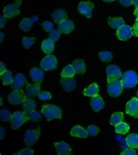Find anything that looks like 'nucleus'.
Listing matches in <instances>:
<instances>
[{
    "mask_svg": "<svg viewBox=\"0 0 138 155\" xmlns=\"http://www.w3.org/2000/svg\"><path fill=\"white\" fill-rule=\"evenodd\" d=\"M98 93H99V86L95 82L92 83L88 88L83 90V95L86 97H89L97 96Z\"/></svg>",
    "mask_w": 138,
    "mask_h": 155,
    "instance_id": "obj_25",
    "label": "nucleus"
},
{
    "mask_svg": "<svg viewBox=\"0 0 138 155\" xmlns=\"http://www.w3.org/2000/svg\"><path fill=\"white\" fill-rule=\"evenodd\" d=\"M42 26H43L44 30H45L46 32H48V33H50L51 31L53 30V24L51 21H48V20L45 21V22L42 24Z\"/></svg>",
    "mask_w": 138,
    "mask_h": 155,
    "instance_id": "obj_39",
    "label": "nucleus"
},
{
    "mask_svg": "<svg viewBox=\"0 0 138 155\" xmlns=\"http://www.w3.org/2000/svg\"><path fill=\"white\" fill-rule=\"evenodd\" d=\"M1 80L3 82V84L5 86L11 85L13 82V77H12V73L10 70H6L4 74H1Z\"/></svg>",
    "mask_w": 138,
    "mask_h": 155,
    "instance_id": "obj_29",
    "label": "nucleus"
},
{
    "mask_svg": "<svg viewBox=\"0 0 138 155\" xmlns=\"http://www.w3.org/2000/svg\"><path fill=\"white\" fill-rule=\"evenodd\" d=\"M5 71H6V69H5V67L4 62H0V74H4Z\"/></svg>",
    "mask_w": 138,
    "mask_h": 155,
    "instance_id": "obj_46",
    "label": "nucleus"
},
{
    "mask_svg": "<svg viewBox=\"0 0 138 155\" xmlns=\"http://www.w3.org/2000/svg\"><path fill=\"white\" fill-rule=\"evenodd\" d=\"M59 37H60V33H59V30H56V29H53L48 34V38L53 42H56L57 41H59Z\"/></svg>",
    "mask_w": 138,
    "mask_h": 155,
    "instance_id": "obj_37",
    "label": "nucleus"
},
{
    "mask_svg": "<svg viewBox=\"0 0 138 155\" xmlns=\"http://www.w3.org/2000/svg\"><path fill=\"white\" fill-rule=\"evenodd\" d=\"M76 73L73 65H67L63 68L61 71V77L62 78H72L74 76V74Z\"/></svg>",
    "mask_w": 138,
    "mask_h": 155,
    "instance_id": "obj_28",
    "label": "nucleus"
},
{
    "mask_svg": "<svg viewBox=\"0 0 138 155\" xmlns=\"http://www.w3.org/2000/svg\"><path fill=\"white\" fill-rule=\"evenodd\" d=\"M33 150L32 149H30L29 147H27V148H24V149H22L21 151H19L17 154L18 155H23V154H26V155H33Z\"/></svg>",
    "mask_w": 138,
    "mask_h": 155,
    "instance_id": "obj_42",
    "label": "nucleus"
},
{
    "mask_svg": "<svg viewBox=\"0 0 138 155\" xmlns=\"http://www.w3.org/2000/svg\"><path fill=\"white\" fill-rule=\"evenodd\" d=\"M108 24L111 28L116 29L124 25V20L122 17H110L108 18Z\"/></svg>",
    "mask_w": 138,
    "mask_h": 155,
    "instance_id": "obj_23",
    "label": "nucleus"
},
{
    "mask_svg": "<svg viewBox=\"0 0 138 155\" xmlns=\"http://www.w3.org/2000/svg\"><path fill=\"white\" fill-rule=\"evenodd\" d=\"M2 105H3V99L1 98V106H2Z\"/></svg>",
    "mask_w": 138,
    "mask_h": 155,
    "instance_id": "obj_52",
    "label": "nucleus"
},
{
    "mask_svg": "<svg viewBox=\"0 0 138 155\" xmlns=\"http://www.w3.org/2000/svg\"><path fill=\"white\" fill-rule=\"evenodd\" d=\"M0 34H1V41H3V39H4V33H1Z\"/></svg>",
    "mask_w": 138,
    "mask_h": 155,
    "instance_id": "obj_51",
    "label": "nucleus"
},
{
    "mask_svg": "<svg viewBox=\"0 0 138 155\" xmlns=\"http://www.w3.org/2000/svg\"><path fill=\"white\" fill-rule=\"evenodd\" d=\"M36 107H37L36 102L33 99H31V98H26L22 103V108H23L24 111H25L28 114H30L31 112L34 111Z\"/></svg>",
    "mask_w": 138,
    "mask_h": 155,
    "instance_id": "obj_22",
    "label": "nucleus"
},
{
    "mask_svg": "<svg viewBox=\"0 0 138 155\" xmlns=\"http://www.w3.org/2000/svg\"><path fill=\"white\" fill-rule=\"evenodd\" d=\"M6 18L4 16V15H2V16L0 17V21H1V23H0V26L1 27H4L5 25V23H6V19H5Z\"/></svg>",
    "mask_w": 138,
    "mask_h": 155,
    "instance_id": "obj_45",
    "label": "nucleus"
},
{
    "mask_svg": "<svg viewBox=\"0 0 138 155\" xmlns=\"http://www.w3.org/2000/svg\"><path fill=\"white\" fill-rule=\"evenodd\" d=\"M133 34H134L133 27H131L128 25L124 24L122 26H120L119 28H117V30H116V37L120 41H128L133 36Z\"/></svg>",
    "mask_w": 138,
    "mask_h": 155,
    "instance_id": "obj_8",
    "label": "nucleus"
},
{
    "mask_svg": "<svg viewBox=\"0 0 138 155\" xmlns=\"http://www.w3.org/2000/svg\"><path fill=\"white\" fill-rule=\"evenodd\" d=\"M30 77L31 79L36 82H41L44 79V72L43 69L40 68H33L30 70Z\"/></svg>",
    "mask_w": 138,
    "mask_h": 155,
    "instance_id": "obj_20",
    "label": "nucleus"
},
{
    "mask_svg": "<svg viewBox=\"0 0 138 155\" xmlns=\"http://www.w3.org/2000/svg\"><path fill=\"white\" fill-rule=\"evenodd\" d=\"M123 118H124V116H123L122 112H114L111 116V118H110V124L115 126L118 124L122 122Z\"/></svg>",
    "mask_w": 138,
    "mask_h": 155,
    "instance_id": "obj_32",
    "label": "nucleus"
},
{
    "mask_svg": "<svg viewBox=\"0 0 138 155\" xmlns=\"http://www.w3.org/2000/svg\"><path fill=\"white\" fill-rule=\"evenodd\" d=\"M102 1H104L106 3H110V2H114L115 0H102Z\"/></svg>",
    "mask_w": 138,
    "mask_h": 155,
    "instance_id": "obj_50",
    "label": "nucleus"
},
{
    "mask_svg": "<svg viewBox=\"0 0 138 155\" xmlns=\"http://www.w3.org/2000/svg\"><path fill=\"white\" fill-rule=\"evenodd\" d=\"M30 120L29 119V114L26 113L25 111H16L11 114V117L10 118V124L12 129L16 130L18 129L24 123Z\"/></svg>",
    "mask_w": 138,
    "mask_h": 155,
    "instance_id": "obj_2",
    "label": "nucleus"
},
{
    "mask_svg": "<svg viewBox=\"0 0 138 155\" xmlns=\"http://www.w3.org/2000/svg\"><path fill=\"white\" fill-rule=\"evenodd\" d=\"M72 65H73L76 74H84L86 72V64L83 60H80V59L74 60Z\"/></svg>",
    "mask_w": 138,
    "mask_h": 155,
    "instance_id": "obj_26",
    "label": "nucleus"
},
{
    "mask_svg": "<svg viewBox=\"0 0 138 155\" xmlns=\"http://www.w3.org/2000/svg\"><path fill=\"white\" fill-rule=\"evenodd\" d=\"M104 105H105V103H104L103 98L99 95L93 97L90 100V106L94 111H96V112L101 111L104 108Z\"/></svg>",
    "mask_w": 138,
    "mask_h": 155,
    "instance_id": "obj_15",
    "label": "nucleus"
},
{
    "mask_svg": "<svg viewBox=\"0 0 138 155\" xmlns=\"http://www.w3.org/2000/svg\"><path fill=\"white\" fill-rule=\"evenodd\" d=\"M7 99H8V102L10 104H11L13 105H18V104H22L26 99V97L24 95V91H22L21 90H18L11 91L8 95Z\"/></svg>",
    "mask_w": 138,
    "mask_h": 155,
    "instance_id": "obj_10",
    "label": "nucleus"
},
{
    "mask_svg": "<svg viewBox=\"0 0 138 155\" xmlns=\"http://www.w3.org/2000/svg\"><path fill=\"white\" fill-rule=\"evenodd\" d=\"M33 20L29 18H23L20 23H19V28H21L22 31L24 32H27L29 30H31V28L33 27Z\"/></svg>",
    "mask_w": 138,
    "mask_h": 155,
    "instance_id": "obj_30",
    "label": "nucleus"
},
{
    "mask_svg": "<svg viewBox=\"0 0 138 155\" xmlns=\"http://www.w3.org/2000/svg\"><path fill=\"white\" fill-rule=\"evenodd\" d=\"M134 14H135V16L136 17V18H138V7H136V8L135 12H134Z\"/></svg>",
    "mask_w": 138,
    "mask_h": 155,
    "instance_id": "obj_49",
    "label": "nucleus"
},
{
    "mask_svg": "<svg viewBox=\"0 0 138 155\" xmlns=\"http://www.w3.org/2000/svg\"><path fill=\"white\" fill-rule=\"evenodd\" d=\"M0 131H1V135H0V139H4L5 138V129L3 127L0 128Z\"/></svg>",
    "mask_w": 138,
    "mask_h": 155,
    "instance_id": "obj_47",
    "label": "nucleus"
},
{
    "mask_svg": "<svg viewBox=\"0 0 138 155\" xmlns=\"http://www.w3.org/2000/svg\"><path fill=\"white\" fill-rule=\"evenodd\" d=\"M119 2L123 7H129L132 5V0H119Z\"/></svg>",
    "mask_w": 138,
    "mask_h": 155,
    "instance_id": "obj_43",
    "label": "nucleus"
},
{
    "mask_svg": "<svg viewBox=\"0 0 138 155\" xmlns=\"http://www.w3.org/2000/svg\"><path fill=\"white\" fill-rule=\"evenodd\" d=\"M60 84L62 89L67 92L73 90L77 86V82L74 78H61Z\"/></svg>",
    "mask_w": 138,
    "mask_h": 155,
    "instance_id": "obj_18",
    "label": "nucleus"
},
{
    "mask_svg": "<svg viewBox=\"0 0 138 155\" xmlns=\"http://www.w3.org/2000/svg\"><path fill=\"white\" fill-rule=\"evenodd\" d=\"M41 112L43 116L47 118V121L53 119H60L62 117V110L59 107L53 104H46L42 107Z\"/></svg>",
    "mask_w": 138,
    "mask_h": 155,
    "instance_id": "obj_1",
    "label": "nucleus"
},
{
    "mask_svg": "<svg viewBox=\"0 0 138 155\" xmlns=\"http://www.w3.org/2000/svg\"><path fill=\"white\" fill-rule=\"evenodd\" d=\"M136 95H137V97H138V90L136 91Z\"/></svg>",
    "mask_w": 138,
    "mask_h": 155,
    "instance_id": "obj_53",
    "label": "nucleus"
},
{
    "mask_svg": "<svg viewBox=\"0 0 138 155\" xmlns=\"http://www.w3.org/2000/svg\"><path fill=\"white\" fill-rule=\"evenodd\" d=\"M40 93V82H34L29 83L26 85V88L24 90V95L26 98H33L39 96Z\"/></svg>",
    "mask_w": 138,
    "mask_h": 155,
    "instance_id": "obj_12",
    "label": "nucleus"
},
{
    "mask_svg": "<svg viewBox=\"0 0 138 155\" xmlns=\"http://www.w3.org/2000/svg\"><path fill=\"white\" fill-rule=\"evenodd\" d=\"M74 24H73V22L71 20V19H69V18H66L64 19L62 22H60L59 24V33H64V34H68V33H72L73 31V29H74Z\"/></svg>",
    "mask_w": 138,
    "mask_h": 155,
    "instance_id": "obj_14",
    "label": "nucleus"
},
{
    "mask_svg": "<svg viewBox=\"0 0 138 155\" xmlns=\"http://www.w3.org/2000/svg\"><path fill=\"white\" fill-rule=\"evenodd\" d=\"M34 43H35V38H32V37H24V38H23V40H22L23 47L26 49L30 48Z\"/></svg>",
    "mask_w": 138,
    "mask_h": 155,
    "instance_id": "obj_34",
    "label": "nucleus"
},
{
    "mask_svg": "<svg viewBox=\"0 0 138 155\" xmlns=\"http://www.w3.org/2000/svg\"><path fill=\"white\" fill-rule=\"evenodd\" d=\"M54 147L56 148L57 153L59 155H68L72 154V149L68 144L64 141L56 142L54 143Z\"/></svg>",
    "mask_w": 138,
    "mask_h": 155,
    "instance_id": "obj_16",
    "label": "nucleus"
},
{
    "mask_svg": "<svg viewBox=\"0 0 138 155\" xmlns=\"http://www.w3.org/2000/svg\"><path fill=\"white\" fill-rule=\"evenodd\" d=\"M122 155H136V151L135 150V148H132V147H128L126 148L124 151H122Z\"/></svg>",
    "mask_w": 138,
    "mask_h": 155,
    "instance_id": "obj_41",
    "label": "nucleus"
},
{
    "mask_svg": "<svg viewBox=\"0 0 138 155\" xmlns=\"http://www.w3.org/2000/svg\"><path fill=\"white\" fill-rule=\"evenodd\" d=\"M87 130H88V134H89L90 136H93V137L97 136L98 134H99V132H100L99 127L96 126V125H94V124L88 126V129Z\"/></svg>",
    "mask_w": 138,
    "mask_h": 155,
    "instance_id": "obj_38",
    "label": "nucleus"
},
{
    "mask_svg": "<svg viewBox=\"0 0 138 155\" xmlns=\"http://www.w3.org/2000/svg\"><path fill=\"white\" fill-rule=\"evenodd\" d=\"M41 49L47 54H52L54 50V42L50 39L44 40L41 43Z\"/></svg>",
    "mask_w": 138,
    "mask_h": 155,
    "instance_id": "obj_24",
    "label": "nucleus"
},
{
    "mask_svg": "<svg viewBox=\"0 0 138 155\" xmlns=\"http://www.w3.org/2000/svg\"><path fill=\"white\" fill-rule=\"evenodd\" d=\"M106 75H107L108 82L114 80H119L122 76V70L118 66L109 65L106 68Z\"/></svg>",
    "mask_w": 138,
    "mask_h": 155,
    "instance_id": "obj_6",
    "label": "nucleus"
},
{
    "mask_svg": "<svg viewBox=\"0 0 138 155\" xmlns=\"http://www.w3.org/2000/svg\"><path fill=\"white\" fill-rule=\"evenodd\" d=\"M129 131H130V125L127 123L121 122L117 125H115V132L118 134L124 135V134L128 133Z\"/></svg>",
    "mask_w": 138,
    "mask_h": 155,
    "instance_id": "obj_31",
    "label": "nucleus"
},
{
    "mask_svg": "<svg viewBox=\"0 0 138 155\" xmlns=\"http://www.w3.org/2000/svg\"><path fill=\"white\" fill-rule=\"evenodd\" d=\"M132 5L138 7V0H132Z\"/></svg>",
    "mask_w": 138,
    "mask_h": 155,
    "instance_id": "obj_48",
    "label": "nucleus"
},
{
    "mask_svg": "<svg viewBox=\"0 0 138 155\" xmlns=\"http://www.w3.org/2000/svg\"><path fill=\"white\" fill-rule=\"evenodd\" d=\"M38 97H39V99H40V100H49V99L52 98V95H51L49 92L42 91V92H40V93L39 94Z\"/></svg>",
    "mask_w": 138,
    "mask_h": 155,
    "instance_id": "obj_40",
    "label": "nucleus"
},
{
    "mask_svg": "<svg viewBox=\"0 0 138 155\" xmlns=\"http://www.w3.org/2000/svg\"><path fill=\"white\" fill-rule=\"evenodd\" d=\"M95 7V5L90 1L81 2L78 5V12L86 18H92L93 16V9Z\"/></svg>",
    "mask_w": 138,
    "mask_h": 155,
    "instance_id": "obj_11",
    "label": "nucleus"
},
{
    "mask_svg": "<svg viewBox=\"0 0 138 155\" xmlns=\"http://www.w3.org/2000/svg\"><path fill=\"white\" fill-rule=\"evenodd\" d=\"M138 82V75L133 70L126 71L122 74V83L125 89L134 88Z\"/></svg>",
    "mask_w": 138,
    "mask_h": 155,
    "instance_id": "obj_3",
    "label": "nucleus"
},
{
    "mask_svg": "<svg viewBox=\"0 0 138 155\" xmlns=\"http://www.w3.org/2000/svg\"><path fill=\"white\" fill-rule=\"evenodd\" d=\"M25 83H26V78H25L24 74L21 73L17 74L15 77H13V82L11 84V88L13 89V90H21Z\"/></svg>",
    "mask_w": 138,
    "mask_h": 155,
    "instance_id": "obj_17",
    "label": "nucleus"
},
{
    "mask_svg": "<svg viewBox=\"0 0 138 155\" xmlns=\"http://www.w3.org/2000/svg\"><path fill=\"white\" fill-rule=\"evenodd\" d=\"M126 143L128 147L137 149L138 148V134L132 133L127 136L126 138Z\"/></svg>",
    "mask_w": 138,
    "mask_h": 155,
    "instance_id": "obj_27",
    "label": "nucleus"
},
{
    "mask_svg": "<svg viewBox=\"0 0 138 155\" xmlns=\"http://www.w3.org/2000/svg\"><path fill=\"white\" fill-rule=\"evenodd\" d=\"M40 67L43 70H53L57 68V59L53 54H47L41 60Z\"/></svg>",
    "mask_w": 138,
    "mask_h": 155,
    "instance_id": "obj_7",
    "label": "nucleus"
},
{
    "mask_svg": "<svg viewBox=\"0 0 138 155\" xmlns=\"http://www.w3.org/2000/svg\"><path fill=\"white\" fill-rule=\"evenodd\" d=\"M52 17L53 18V21L56 24L59 25L60 22H62L64 19L67 18V14H66V10H64V9H57L53 12Z\"/></svg>",
    "mask_w": 138,
    "mask_h": 155,
    "instance_id": "obj_21",
    "label": "nucleus"
},
{
    "mask_svg": "<svg viewBox=\"0 0 138 155\" xmlns=\"http://www.w3.org/2000/svg\"><path fill=\"white\" fill-rule=\"evenodd\" d=\"M123 88L124 87L122 85V81H120V80H114V81L108 82L107 91H108V95L111 97H117L122 93Z\"/></svg>",
    "mask_w": 138,
    "mask_h": 155,
    "instance_id": "obj_4",
    "label": "nucleus"
},
{
    "mask_svg": "<svg viewBox=\"0 0 138 155\" xmlns=\"http://www.w3.org/2000/svg\"><path fill=\"white\" fill-rule=\"evenodd\" d=\"M70 135L72 137H76V138H80V139H86L88 135V130L84 129L83 127H81V125H75L72 128V130L70 131Z\"/></svg>",
    "mask_w": 138,
    "mask_h": 155,
    "instance_id": "obj_19",
    "label": "nucleus"
},
{
    "mask_svg": "<svg viewBox=\"0 0 138 155\" xmlns=\"http://www.w3.org/2000/svg\"><path fill=\"white\" fill-rule=\"evenodd\" d=\"M99 58L103 62H110L113 59V54L111 52L108 51H103L99 54Z\"/></svg>",
    "mask_w": 138,
    "mask_h": 155,
    "instance_id": "obj_33",
    "label": "nucleus"
},
{
    "mask_svg": "<svg viewBox=\"0 0 138 155\" xmlns=\"http://www.w3.org/2000/svg\"><path fill=\"white\" fill-rule=\"evenodd\" d=\"M20 5H21V0H15L14 4L7 5L3 11L4 16L6 18H11L13 17L18 16L20 13V11L18 9Z\"/></svg>",
    "mask_w": 138,
    "mask_h": 155,
    "instance_id": "obj_5",
    "label": "nucleus"
},
{
    "mask_svg": "<svg viewBox=\"0 0 138 155\" xmlns=\"http://www.w3.org/2000/svg\"><path fill=\"white\" fill-rule=\"evenodd\" d=\"M40 134V128H37L35 130H27L24 133V137L25 145L27 147L33 146L39 139Z\"/></svg>",
    "mask_w": 138,
    "mask_h": 155,
    "instance_id": "obj_9",
    "label": "nucleus"
},
{
    "mask_svg": "<svg viewBox=\"0 0 138 155\" xmlns=\"http://www.w3.org/2000/svg\"><path fill=\"white\" fill-rule=\"evenodd\" d=\"M11 117V112L9 111L8 110H0V119H1V121L6 122V121L10 120Z\"/></svg>",
    "mask_w": 138,
    "mask_h": 155,
    "instance_id": "obj_36",
    "label": "nucleus"
},
{
    "mask_svg": "<svg viewBox=\"0 0 138 155\" xmlns=\"http://www.w3.org/2000/svg\"><path fill=\"white\" fill-rule=\"evenodd\" d=\"M133 33H134V34H135L136 36H137L138 37V18H136V23H135L134 26H133Z\"/></svg>",
    "mask_w": 138,
    "mask_h": 155,
    "instance_id": "obj_44",
    "label": "nucleus"
},
{
    "mask_svg": "<svg viewBox=\"0 0 138 155\" xmlns=\"http://www.w3.org/2000/svg\"><path fill=\"white\" fill-rule=\"evenodd\" d=\"M126 112L136 118L138 117V98L133 97L126 104Z\"/></svg>",
    "mask_w": 138,
    "mask_h": 155,
    "instance_id": "obj_13",
    "label": "nucleus"
},
{
    "mask_svg": "<svg viewBox=\"0 0 138 155\" xmlns=\"http://www.w3.org/2000/svg\"><path fill=\"white\" fill-rule=\"evenodd\" d=\"M29 119L30 121H32L33 123L39 122L40 121L41 119V114L40 111H37V110H34L33 112H31L29 114Z\"/></svg>",
    "mask_w": 138,
    "mask_h": 155,
    "instance_id": "obj_35",
    "label": "nucleus"
}]
</instances>
